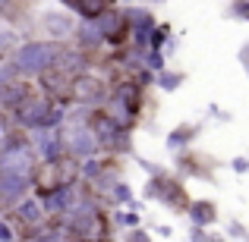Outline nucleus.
I'll return each instance as SVG.
<instances>
[{"instance_id":"f257e3e1","label":"nucleus","mask_w":249,"mask_h":242,"mask_svg":"<svg viewBox=\"0 0 249 242\" xmlns=\"http://www.w3.org/2000/svg\"><path fill=\"white\" fill-rule=\"evenodd\" d=\"M60 41H22L10 57V66L19 79H38L41 73L57 66L60 57Z\"/></svg>"},{"instance_id":"f03ea898","label":"nucleus","mask_w":249,"mask_h":242,"mask_svg":"<svg viewBox=\"0 0 249 242\" xmlns=\"http://www.w3.org/2000/svg\"><path fill=\"white\" fill-rule=\"evenodd\" d=\"M13 126L22 129V132H38V129H63V123L70 120L67 116V107L63 104H54L48 97L35 95L22 104V107L13 110Z\"/></svg>"},{"instance_id":"7ed1b4c3","label":"nucleus","mask_w":249,"mask_h":242,"mask_svg":"<svg viewBox=\"0 0 249 242\" xmlns=\"http://www.w3.org/2000/svg\"><path fill=\"white\" fill-rule=\"evenodd\" d=\"M60 135H63V148H67L70 161H89V158H98V151H101L95 132L85 120H67Z\"/></svg>"},{"instance_id":"20e7f679","label":"nucleus","mask_w":249,"mask_h":242,"mask_svg":"<svg viewBox=\"0 0 249 242\" xmlns=\"http://www.w3.org/2000/svg\"><path fill=\"white\" fill-rule=\"evenodd\" d=\"M107 95H110V85L104 82L98 73H91V69L73 79V101L79 104V107H91V110L104 107Z\"/></svg>"},{"instance_id":"39448f33","label":"nucleus","mask_w":249,"mask_h":242,"mask_svg":"<svg viewBox=\"0 0 249 242\" xmlns=\"http://www.w3.org/2000/svg\"><path fill=\"white\" fill-rule=\"evenodd\" d=\"M145 198H158V201H164L167 208H174V211H186L189 208L186 189L177 179H170L167 173H161V170H155L152 182H148V189H145Z\"/></svg>"},{"instance_id":"423d86ee","label":"nucleus","mask_w":249,"mask_h":242,"mask_svg":"<svg viewBox=\"0 0 249 242\" xmlns=\"http://www.w3.org/2000/svg\"><path fill=\"white\" fill-rule=\"evenodd\" d=\"M98 32L104 38V48H123L129 41V19H126V10H117L110 6L101 19H98Z\"/></svg>"},{"instance_id":"0eeeda50","label":"nucleus","mask_w":249,"mask_h":242,"mask_svg":"<svg viewBox=\"0 0 249 242\" xmlns=\"http://www.w3.org/2000/svg\"><path fill=\"white\" fill-rule=\"evenodd\" d=\"M29 142H32V148H35V154L41 158V163H63L67 161V148H63L60 129H38V132H29Z\"/></svg>"},{"instance_id":"6e6552de","label":"nucleus","mask_w":249,"mask_h":242,"mask_svg":"<svg viewBox=\"0 0 249 242\" xmlns=\"http://www.w3.org/2000/svg\"><path fill=\"white\" fill-rule=\"evenodd\" d=\"M10 220H13V224H19V226H22V233H25V230H35V226H41L44 220H48V214H44V205H41V201L29 195V198H22V201H19V205L10 211Z\"/></svg>"},{"instance_id":"1a4fd4ad","label":"nucleus","mask_w":249,"mask_h":242,"mask_svg":"<svg viewBox=\"0 0 249 242\" xmlns=\"http://www.w3.org/2000/svg\"><path fill=\"white\" fill-rule=\"evenodd\" d=\"M29 97H35V85H32V79H19L16 76L13 82H6L0 88V110H16Z\"/></svg>"},{"instance_id":"9d476101","label":"nucleus","mask_w":249,"mask_h":242,"mask_svg":"<svg viewBox=\"0 0 249 242\" xmlns=\"http://www.w3.org/2000/svg\"><path fill=\"white\" fill-rule=\"evenodd\" d=\"M41 25L54 41L73 38V32H76V19L70 13H41Z\"/></svg>"},{"instance_id":"9b49d317","label":"nucleus","mask_w":249,"mask_h":242,"mask_svg":"<svg viewBox=\"0 0 249 242\" xmlns=\"http://www.w3.org/2000/svg\"><path fill=\"white\" fill-rule=\"evenodd\" d=\"M63 3H67L82 22H98V19L114 6V0H63Z\"/></svg>"},{"instance_id":"f8f14e48","label":"nucleus","mask_w":249,"mask_h":242,"mask_svg":"<svg viewBox=\"0 0 249 242\" xmlns=\"http://www.w3.org/2000/svg\"><path fill=\"white\" fill-rule=\"evenodd\" d=\"M186 214H189V220H193V226H202V230L218 220V208H214L212 201H189Z\"/></svg>"},{"instance_id":"ddd939ff","label":"nucleus","mask_w":249,"mask_h":242,"mask_svg":"<svg viewBox=\"0 0 249 242\" xmlns=\"http://www.w3.org/2000/svg\"><path fill=\"white\" fill-rule=\"evenodd\" d=\"M196 132H199V126H189V123H186V126H177L174 132L167 135V148H170V151H177V148L189 145V142H193V135H196Z\"/></svg>"},{"instance_id":"4468645a","label":"nucleus","mask_w":249,"mask_h":242,"mask_svg":"<svg viewBox=\"0 0 249 242\" xmlns=\"http://www.w3.org/2000/svg\"><path fill=\"white\" fill-rule=\"evenodd\" d=\"M19 48V35H16V29L13 25H3L0 22V60L3 57H13V50Z\"/></svg>"},{"instance_id":"2eb2a0df","label":"nucleus","mask_w":249,"mask_h":242,"mask_svg":"<svg viewBox=\"0 0 249 242\" xmlns=\"http://www.w3.org/2000/svg\"><path fill=\"white\" fill-rule=\"evenodd\" d=\"M107 198L114 201V205H129V208H136V201H133V189H129L126 182H120V179H117L114 186H110Z\"/></svg>"},{"instance_id":"dca6fc26","label":"nucleus","mask_w":249,"mask_h":242,"mask_svg":"<svg viewBox=\"0 0 249 242\" xmlns=\"http://www.w3.org/2000/svg\"><path fill=\"white\" fill-rule=\"evenodd\" d=\"M142 60H145V66L152 69V73H164V54H161V50H145V54H142Z\"/></svg>"},{"instance_id":"f3484780","label":"nucleus","mask_w":249,"mask_h":242,"mask_svg":"<svg viewBox=\"0 0 249 242\" xmlns=\"http://www.w3.org/2000/svg\"><path fill=\"white\" fill-rule=\"evenodd\" d=\"M155 82H158V88H164V91H174L177 85L183 82V73H167V69H164V73H158V79H155Z\"/></svg>"},{"instance_id":"a211bd4d","label":"nucleus","mask_w":249,"mask_h":242,"mask_svg":"<svg viewBox=\"0 0 249 242\" xmlns=\"http://www.w3.org/2000/svg\"><path fill=\"white\" fill-rule=\"evenodd\" d=\"M167 35H170L167 25H158V29L152 32V38H148V50H161V48H164V41H167Z\"/></svg>"},{"instance_id":"6ab92c4d","label":"nucleus","mask_w":249,"mask_h":242,"mask_svg":"<svg viewBox=\"0 0 249 242\" xmlns=\"http://www.w3.org/2000/svg\"><path fill=\"white\" fill-rule=\"evenodd\" d=\"M114 220L120 226H129V230H136V226H139V214H136V211H117Z\"/></svg>"},{"instance_id":"aec40b11","label":"nucleus","mask_w":249,"mask_h":242,"mask_svg":"<svg viewBox=\"0 0 249 242\" xmlns=\"http://www.w3.org/2000/svg\"><path fill=\"white\" fill-rule=\"evenodd\" d=\"M16 230H13V224L10 220H0V242H16Z\"/></svg>"},{"instance_id":"412c9836","label":"nucleus","mask_w":249,"mask_h":242,"mask_svg":"<svg viewBox=\"0 0 249 242\" xmlns=\"http://www.w3.org/2000/svg\"><path fill=\"white\" fill-rule=\"evenodd\" d=\"M123 242H152V236H148L145 230H139V226H136V230L126 233V239H123Z\"/></svg>"},{"instance_id":"4be33fe9","label":"nucleus","mask_w":249,"mask_h":242,"mask_svg":"<svg viewBox=\"0 0 249 242\" xmlns=\"http://www.w3.org/2000/svg\"><path fill=\"white\" fill-rule=\"evenodd\" d=\"M13 79H16V73H13V66H10V63H0V88H3L6 82H13Z\"/></svg>"},{"instance_id":"5701e85b","label":"nucleus","mask_w":249,"mask_h":242,"mask_svg":"<svg viewBox=\"0 0 249 242\" xmlns=\"http://www.w3.org/2000/svg\"><path fill=\"white\" fill-rule=\"evenodd\" d=\"M231 10L237 13V16H243V19H249V0H237V3H233Z\"/></svg>"},{"instance_id":"b1692460","label":"nucleus","mask_w":249,"mask_h":242,"mask_svg":"<svg viewBox=\"0 0 249 242\" xmlns=\"http://www.w3.org/2000/svg\"><path fill=\"white\" fill-rule=\"evenodd\" d=\"M13 3H16V0H0V13H3V16H16V13H13Z\"/></svg>"},{"instance_id":"393cba45","label":"nucleus","mask_w":249,"mask_h":242,"mask_svg":"<svg viewBox=\"0 0 249 242\" xmlns=\"http://www.w3.org/2000/svg\"><path fill=\"white\" fill-rule=\"evenodd\" d=\"M193 242H208V233L202 226H193Z\"/></svg>"},{"instance_id":"a878e982","label":"nucleus","mask_w":249,"mask_h":242,"mask_svg":"<svg viewBox=\"0 0 249 242\" xmlns=\"http://www.w3.org/2000/svg\"><path fill=\"white\" fill-rule=\"evenodd\" d=\"M233 170H237V173H246V170H249V161L246 158H237V161H233Z\"/></svg>"},{"instance_id":"bb28decb","label":"nucleus","mask_w":249,"mask_h":242,"mask_svg":"<svg viewBox=\"0 0 249 242\" xmlns=\"http://www.w3.org/2000/svg\"><path fill=\"white\" fill-rule=\"evenodd\" d=\"M240 57H243V63L249 66V48H243V54H240Z\"/></svg>"},{"instance_id":"cd10ccee","label":"nucleus","mask_w":249,"mask_h":242,"mask_svg":"<svg viewBox=\"0 0 249 242\" xmlns=\"http://www.w3.org/2000/svg\"><path fill=\"white\" fill-rule=\"evenodd\" d=\"M148 3H164V0H148Z\"/></svg>"}]
</instances>
